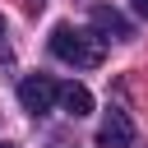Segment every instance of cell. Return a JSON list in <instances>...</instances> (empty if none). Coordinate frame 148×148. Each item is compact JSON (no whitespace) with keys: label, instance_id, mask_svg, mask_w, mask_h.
I'll return each instance as SVG.
<instances>
[{"label":"cell","instance_id":"6da1fadb","mask_svg":"<svg viewBox=\"0 0 148 148\" xmlns=\"http://www.w3.org/2000/svg\"><path fill=\"white\" fill-rule=\"evenodd\" d=\"M51 56L65 60V65H79V69H97L102 65V37L97 32H83L74 23H56L51 28Z\"/></svg>","mask_w":148,"mask_h":148},{"label":"cell","instance_id":"7a4b0ae2","mask_svg":"<svg viewBox=\"0 0 148 148\" xmlns=\"http://www.w3.org/2000/svg\"><path fill=\"white\" fill-rule=\"evenodd\" d=\"M18 102H23L28 116H46V111L60 102V83H56L51 74H28V79L18 83Z\"/></svg>","mask_w":148,"mask_h":148},{"label":"cell","instance_id":"3957f363","mask_svg":"<svg viewBox=\"0 0 148 148\" xmlns=\"http://www.w3.org/2000/svg\"><path fill=\"white\" fill-rule=\"evenodd\" d=\"M134 143V120L125 111H106V120L97 125V148H130Z\"/></svg>","mask_w":148,"mask_h":148},{"label":"cell","instance_id":"277c9868","mask_svg":"<svg viewBox=\"0 0 148 148\" xmlns=\"http://www.w3.org/2000/svg\"><path fill=\"white\" fill-rule=\"evenodd\" d=\"M92 28L102 32V37H111V42H125V37H134V28H130V18L120 14V9H111V5H92Z\"/></svg>","mask_w":148,"mask_h":148},{"label":"cell","instance_id":"5b68a950","mask_svg":"<svg viewBox=\"0 0 148 148\" xmlns=\"http://www.w3.org/2000/svg\"><path fill=\"white\" fill-rule=\"evenodd\" d=\"M60 106H65L69 116H88V111H92V92H88L83 83H65V88H60Z\"/></svg>","mask_w":148,"mask_h":148},{"label":"cell","instance_id":"8992f818","mask_svg":"<svg viewBox=\"0 0 148 148\" xmlns=\"http://www.w3.org/2000/svg\"><path fill=\"white\" fill-rule=\"evenodd\" d=\"M130 5H134V14H143V18H148V0H130Z\"/></svg>","mask_w":148,"mask_h":148},{"label":"cell","instance_id":"52a82bcc","mask_svg":"<svg viewBox=\"0 0 148 148\" xmlns=\"http://www.w3.org/2000/svg\"><path fill=\"white\" fill-rule=\"evenodd\" d=\"M28 5H32V9H42V5H46V0H28Z\"/></svg>","mask_w":148,"mask_h":148},{"label":"cell","instance_id":"ba28073f","mask_svg":"<svg viewBox=\"0 0 148 148\" xmlns=\"http://www.w3.org/2000/svg\"><path fill=\"white\" fill-rule=\"evenodd\" d=\"M0 37H5V18H0Z\"/></svg>","mask_w":148,"mask_h":148}]
</instances>
